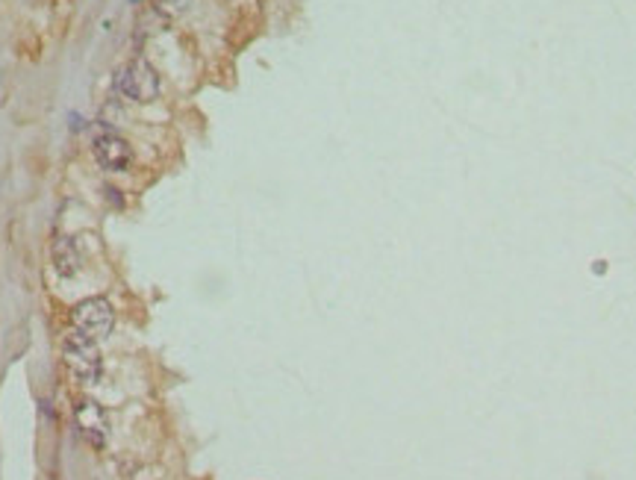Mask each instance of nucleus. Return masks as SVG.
I'll list each match as a JSON object with an SVG mask.
<instances>
[{
    "label": "nucleus",
    "instance_id": "1",
    "mask_svg": "<svg viewBox=\"0 0 636 480\" xmlns=\"http://www.w3.org/2000/svg\"><path fill=\"white\" fill-rule=\"evenodd\" d=\"M62 356L69 372L80 381L83 386L97 383L100 377V351H97V339L83 337V333L71 330L62 342Z\"/></svg>",
    "mask_w": 636,
    "mask_h": 480
},
{
    "label": "nucleus",
    "instance_id": "2",
    "mask_svg": "<svg viewBox=\"0 0 636 480\" xmlns=\"http://www.w3.org/2000/svg\"><path fill=\"white\" fill-rule=\"evenodd\" d=\"M115 88L136 104H151L160 95V77L144 60H130L115 71Z\"/></svg>",
    "mask_w": 636,
    "mask_h": 480
},
{
    "label": "nucleus",
    "instance_id": "3",
    "mask_svg": "<svg viewBox=\"0 0 636 480\" xmlns=\"http://www.w3.org/2000/svg\"><path fill=\"white\" fill-rule=\"evenodd\" d=\"M115 325V312L113 304L106 298H86L71 309V328L83 337L92 339H104Z\"/></svg>",
    "mask_w": 636,
    "mask_h": 480
},
{
    "label": "nucleus",
    "instance_id": "4",
    "mask_svg": "<svg viewBox=\"0 0 636 480\" xmlns=\"http://www.w3.org/2000/svg\"><path fill=\"white\" fill-rule=\"evenodd\" d=\"M95 156L106 171H124L133 162V148L118 133H104L95 139Z\"/></svg>",
    "mask_w": 636,
    "mask_h": 480
},
{
    "label": "nucleus",
    "instance_id": "5",
    "mask_svg": "<svg viewBox=\"0 0 636 480\" xmlns=\"http://www.w3.org/2000/svg\"><path fill=\"white\" fill-rule=\"evenodd\" d=\"M77 424H80L83 437L95 445V448H104L106 442V433H109V419L100 404L95 401H80L77 404Z\"/></svg>",
    "mask_w": 636,
    "mask_h": 480
},
{
    "label": "nucleus",
    "instance_id": "6",
    "mask_svg": "<svg viewBox=\"0 0 636 480\" xmlns=\"http://www.w3.org/2000/svg\"><path fill=\"white\" fill-rule=\"evenodd\" d=\"M53 265H57L60 277H77L83 269V256L77 251V242L71 236H60L53 242Z\"/></svg>",
    "mask_w": 636,
    "mask_h": 480
},
{
    "label": "nucleus",
    "instance_id": "7",
    "mask_svg": "<svg viewBox=\"0 0 636 480\" xmlns=\"http://www.w3.org/2000/svg\"><path fill=\"white\" fill-rule=\"evenodd\" d=\"M189 6H192V0H153V9L165 18H180Z\"/></svg>",
    "mask_w": 636,
    "mask_h": 480
}]
</instances>
